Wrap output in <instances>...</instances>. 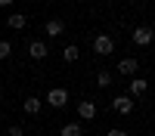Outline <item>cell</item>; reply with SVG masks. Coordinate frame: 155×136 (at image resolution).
I'll return each instance as SVG.
<instances>
[{
  "mask_svg": "<svg viewBox=\"0 0 155 136\" xmlns=\"http://www.w3.org/2000/svg\"><path fill=\"white\" fill-rule=\"evenodd\" d=\"M93 49H96V56H112V53H115V40H112V34H96Z\"/></svg>",
  "mask_w": 155,
  "mask_h": 136,
  "instance_id": "7a4b0ae2",
  "label": "cell"
},
{
  "mask_svg": "<svg viewBox=\"0 0 155 136\" xmlns=\"http://www.w3.org/2000/svg\"><path fill=\"white\" fill-rule=\"evenodd\" d=\"M78 118H81V121H93L96 118V102H90V99L78 102Z\"/></svg>",
  "mask_w": 155,
  "mask_h": 136,
  "instance_id": "5b68a950",
  "label": "cell"
},
{
  "mask_svg": "<svg viewBox=\"0 0 155 136\" xmlns=\"http://www.w3.org/2000/svg\"><path fill=\"white\" fill-rule=\"evenodd\" d=\"M152 25H137V28H134V34H130V40L137 43V46H149L152 43Z\"/></svg>",
  "mask_w": 155,
  "mask_h": 136,
  "instance_id": "6da1fadb",
  "label": "cell"
},
{
  "mask_svg": "<svg viewBox=\"0 0 155 136\" xmlns=\"http://www.w3.org/2000/svg\"><path fill=\"white\" fill-rule=\"evenodd\" d=\"M9 136H25V127H22V124H12V127H9Z\"/></svg>",
  "mask_w": 155,
  "mask_h": 136,
  "instance_id": "2e32d148",
  "label": "cell"
},
{
  "mask_svg": "<svg viewBox=\"0 0 155 136\" xmlns=\"http://www.w3.org/2000/svg\"><path fill=\"white\" fill-rule=\"evenodd\" d=\"M127 90H130V93H127L130 99H134V96H143V93L149 90V81H146V77H130V87H127Z\"/></svg>",
  "mask_w": 155,
  "mask_h": 136,
  "instance_id": "9c48e42d",
  "label": "cell"
},
{
  "mask_svg": "<svg viewBox=\"0 0 155 136\" xmlns=\"http://www.w3.org/2000/svg\"><path fill=\"white\" fill-rule=\"evenodd\" d=\"M96 87H102V90H106V87H112V71L99 68V71H96Z\"/></svg>",
  "mask_w": 155,
  "mask_h": 136,
  "instance_id": "7c38bea8",
  "label": "cell"
},
{
  "mask_svg": "<svg viewBox=\"0 0 155 136\" xmlns=\"http://www.w3.org/2000/svg\"><path fill=\"white\" fill-rule=\"evenodd\" d=\"M62 59H65V62H78V59H81V49H78L74 43H68L65 49H62Z\"/></svg>",
  "mask_w": 155,
  "mask_h": 136,
  "instance_id": "4fadbf2b",
  "label": "cell"
},
{
  "mask_svg": "<svg viewBox=\"0 0 155 136\" xmlns=\"http://www.w3.org/2000/svg\"><path fill=\"white\" fill-rule=\"evenodd\" d=\"M59 136H84V133H81V124H65Z\"/></svg>",
  "mask_w": 155,
  "mask_h": 136,
  "instance_id": "5bb4252c",
  "label": "cell"
},
{
  "mask_svg": "<svg viewBox=\"0 0 155 136\" xmlns=\"http://www.w3.org/2000/svg\"><path fill=\"white\" fill-rule=\"evenodd\" d=\"M118 71H121V74H127V77H137L140 62H137L134 56H127V59H121V62H118Z\"/></svg>",
  "mask_w": 155,
  "mask_h": 136,
  "instance_id": "8992f818",
  "label": "cell"
},
{
  "mask_svg": "<svg viewBox=\"0 0 155 136\" xmlns=\"http://www.w3.org/2000/svg\"><path fill=\"white\" fill-rule=\"evenodd\" d=\"M106 136H127V133H124V130H109Z\"/></svg>",
  "mask_w": 155,
  "mask_h": 136,
  "instance_id": "e0dca14e",
  "label": "cell"
},
{
  "mask_svg": "<svg viewBox=\"0 0 155 136\" xmlns=\"http://www.w3.org/2000/svg\"><path fill=\"white\" fill-rule=\"evenodd\" d=\"M6 25H9L12 31H22L25 25H28V16H22V12H12V16L6 19Z\"/></svg>",
  "mask_w": 155,
  "mask_h": 136,
  "instance_id": "8fae6325",
  "label": "cell"
},
{
  "mask_svg": "<svg viewBox=\"0 0 155 136\" xmlns=\"http://www.w3.org/2000/svg\"><path fill=\"white\" fill-rule=\"evenodd\" d=\"M9 53H12V43L9 40H0V59H9Z\"/></svg>",
  "mask_w": 155,
  "mask_h": 136,
  "instance_id": "9a60e30c",
  "label": "cell"
},
{
  "mask_svg": "<svg viewBox=\"0 0 155 136\" xmlns=\"http://www.w3.org/2000/svg\"><path fill=\"white\" fill-rule=\"evenodd\" d=\"M112 108L118 111V115H130V111H134V99L127 96V93H121V96L112 99Z\"/></svg>",
  "mask_w": 155,
  "mask_h": 136,
  "instance_id": "277c9868",
  "label": "cell"
},
{
  "mask_svg": "<svg viewBox=\"0 0 155 136\" xmlns=\"http://www.w3.org/2000/svg\"><path fill=\"white\" fill-rule=\"evenodd\" d=\"M47 53H50V49H47V40H31V43H28V56H31V59L41 62V59H47Z\"/></svg>",
  "mask_w": 155,
  "mask_h": 136,
  "instance_id": "52a82bcc",
  "label": "cell"
},
{
  "mask_svg": "<svg viewBox=\"0 0 155 136\" xmlns=\"http://www.w3.org/2000/svg\"><path fill=\"white\" fill-rule=\"evenodd\" d=\"M65 102H68V90H62V87H56V90L47 93V105H53V108H65Z\"/></svg>",
  "mask_w": 155,
  "mask_h": 136,
  "instance_id": "3957f363",
  "label": "cell"
},
{
  "mask_svg": "<svg viewBox=\"0 0 155 136\" xmlns=\"http://www.w3.org/2000/svg\"><path fill=\"white\" fill-rule=\"evenodd\" d=\"M41 108H44V102H41L37 96H28V99L22 102V111H25V115H31V118H37V115H41Z\"/></svg>",
  "mask_w": 155,
  "mask_h": 136,
  "instance_id": "ba28073f",
  "label": "cell"
},
{
  "mask_svg": "<svg viewBox=\"0 0 155 136\" xmlns=\"http://www.w3.org/2000/svg\"><path fill=\"white\" fill-rule=\"evenodd\" d=\"M44 31H47V37H59L62 31H65V22H62V19H47Z\"/></svg>",
  "mask_w": 155,
  "mask_h": 136,
  "instance_id": "30bf717a",
  "label": "cell"
}]
</instances>
